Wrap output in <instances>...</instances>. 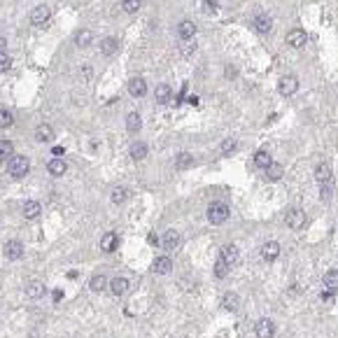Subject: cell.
<instances>
[{
    "label": "cell",
    "instance_id": "5",
    "mask_svg": "<svg viewBox=\"0 0 338 338\" xmlns=\"http://www.w3.org/2000/svg\"><path fill=\"white\" fill-rule=\"evenodd\" d=\"M254 334H257V338H273L275 336V324H273V320L262 317L259 322L254 324Z\"/></svg>",
    "mask_w": 338,
    "mask_h": 338
},
{
    "label": "cell",
    "instance_id": "45",
    "mask_svg": "<svg viewBox=\"0 0 338 338\" xmlns=\"http://www.w3.org/2000/svg\"><path fill=\"white\" fill-rule=\"evenodd\" d=\"M331 299H334V292H329V289L320 294V301H324V303H331Z\"/></svg>",
    "mask_w": 338,
    "mask_h": 338
},
{
    "label": "cell",
    "instance_id": "48",
    "mask_svg": "<svg viewBox=\"0 0 338 338\" xmlns=\"http://www.w3.org/2000/svg\"><path fill=\"white\" fill-rule=\"evenodd\" d=\"M331 189H334V187H331V182H329V185H324V192H322L324 199H331Z\"/></svg>",
    "mask_w": 338,
    "mask_h": 338
},
{
    "label": "cell",
    "instance_id": "24",
    "mask_svg": "<svg viewBox=\"0 0 338 338\" xmlns=\"http://www.w3.org/2000/svg\"><path fill=\"white\" fill-rule=\"evenodd\" d=\"M177 245H180V233H177L175 229H168L161 238V247L163 250H175Z\"/></svg>",
    "mask_w": 338,
    "mask_h": 338
},
{
    "label": "cell",
    "instance_id": "12",
    "mask_svg": "<svg viewBox=\"0 0 338 338\" xmlns=\"http://www.w3.org/2000/svg\"><path fill=\"white\" fill-rule=\"evenodd\" d=\"M170 269H173V262H170V257H156L152 262V270L156 273V275H166V273H170Z\"/></svg>",
    "mask_w": 338,
    "mask_h": 338
},
{
    "label": "cell",
    "instance_id": "14",
    "mask_svg": "<svg viewBox=\"0 0 338 338\" xmlns=\"http://www.w3.org/2000/svg\"><path fill=\"white\" fill-rule=\"evenodd\" d=\"M254 28L257 33H262V35H269L270 28H273V19L269 14H257L254 16Z\"/></svg>",
    "mask_w": 338,
    "mask_h": 338
},
{
    "label": "cell",
    "instance_id": "10",
    "mask_svg": "<svg viewBox=\"0 0 338 338\" xmlns=\"http://www.w3.org/2000/svg\"><path fill=\"white\" fill-rule=\"evenodd\" d=\"M219 259H224V262L229 264V266H236L238 264V259H240V250L236 245H224L222 247V252H219Z\"/></svg>",
    "mask_w": 338,
    "mask_h": 338
},
{
    "label": "cell",
    "instance_id": "50",
    "mask_svg": "<svg viewBox=\"0 0 338 338\" xmlns=\"http://www.w3.org/2000/svg\"><path fill=\"white\" fill-rule=\"evenodd\" d=\"M82 75H84V79H91V68H82Z\"/></svg>",
    "mask_w": 338,
    "mask_h": 338
},
{
    "label": "cell",
    "instance_id": "6",
    "mask_svg": "<svg viewBox=\"0 0 338 338\" xmlns=\"http://www.w3.org/2000/svg\"><path fill=\"white\" fill-rule=\"evenodd\" d=\"M49 16H52V9L47 7V5H35V7L31 9V23L33 26H45L47 21H49Z\"/></svg>",
    "mask_w": 338,
    "mask_h": 338
},
{
    "label": "cell",
    "instance_id": "47",
    "mask_svg": "<svg viewBox=\"0 0 338 338\" xmlns=\"http://www.w3.org/2000/svg\"><path fill=\"white\" fill-rule=\"evenodd\" d=\"M0 54H7V40L0 38Z\"/></svg>",
    "mask_w": 338,
    "mask_h": 338
},
{
    "label": "cell",
    "instance_id": "19",
    "mask_svg": "<svg viewBox=\"0 0 338 338\" xmlns=\"http://www.w3.org/2000/svg\"><path fill=\"white\" fill-rule=\"evenodd\" d=\"M45 292H47V287L40 282V280H31V282L26 284V296H28V299H42Z\"/></svg>",
    "mask_w": 338,
    "mask_h": 338
},
{
    "label": "cell",
    "instance_id": "3",
    "mask_svg": "<svg viewBox=\"0 0 338 338\" xmlns=\"http://www.w3.org/2000/svg\"><path fill=\"white\" fill-rule=\"evenodd\" d=\"M229 215H231L229 205H226V203H219V201L207 207V222L210 224H224L229 219Z\"/></svg>",
    "mask_w": 338,
    "mask_h": 338
},
{
    "label": "cell",
    "instance_id": "16",
    "mask_svg": "<svg viewBox=\"0 0 338 338\" xmlns=\"http://www.w3.org/2000/svg\"><path fill=\"white\" fill-rule=\"evenodd\" d=\"M177 35H180V40H194V35H196V23L189 21V19L180 21V26H177Z\"/></svg>",
    "mask_w": 338,
    "mask_h": 338
},
{
    "label": "cell",
    "instance_id": "34",
    "mask_svg": "<svg viewBox=\"0 0 338 338\" xmlns=\"http://www.w3.org/2000/svg\"><path fill=\"white\" fill-rule=\"evenodd\" d=\"M126 199H129V192H126V187H115V189H112V194H110V201H112L115 205H122Z\"/></svg>",
    "mask_w": 338,
    "mask_h": 338
},
{
    "label": "cell",
    "instance_id": "13",
    "mask_svg": "<svg viewBox=\"0 0 338 338\" xmlns=\"http://www.w3.org/2000/svg\"><path fill=\"white\" fill-rule=\"evenodd\" d=\"M117 247H119V236H117L115 231H110V233H105L103 238H100V250L103 252H115Z\"/></svg>",
    "mask_w": 338,
    "mask_h": 338
},
{
    "label": "cell",
    "instance_id": "18",
    "mask_svg": "<svg viewBox=\"0 0 338 338\" xmlns=\"http://www.w3.org/2000/svg\"><path fill=\"white\" fill-rule=\"evenodd\" d=\"M110 292L115 294V296H124V294L129 292V287H131V282L126 280V277H115V280H110Z\"/></svg>",
    "mask_w": 338,
    "mask_h": 338
},
{
    "label": "cell",
    "instance_id": "9",
    "mask_svg": "<svg viewBox=\"0 0 338 338\" xmlns=\"http://www.w3.org/2000/svg\"><path fill=\"white\" fill-rule=\"evenodd\" d=\"M129 93H131L133 98H142L147 93V82L142 77H131L129 79Z\"/></svg>",
    "mask_w": 338,
    "mask_h": 338
},
{
    "label": "cell",
    "instance_id": "22",
    "mask_svg": "<svg viewBox=\"0 0 338 338\" xmlns=\"http://www.w3.org/2000/svg\"><path fill=\"white\" fill-rule=\"evenodd\" d=\"M222 306H224V310H229V313H236L240 308V296L236 292H226L222 296Z\"/></svg>",
    "mask_w": 338,
    "mask_h": 338
},
{
    "label": "cell",
    "instance_id": "42",
    "mask_svg": "<svg viewBox=\"0 0 338 338\" xmlns=\"http://www.w3.org/2000/svg\"><path fill=\"white\" fill-rule=\"evenodd\" d=\"M215 12H217V5L210 2V0H205V2H203V14H215Z\"/></svg>",
    "mask_w": 338,
    "mask_h": 338
},
{
    "label": "cell",
    "instance_id": "35",
    "mask_svg": "<svg viewBox=\"0 0 338 338\" xmlns=\"http://www.w3.org/2000/svg\"><path fill=\"white\" fill-rule=\"evenodd\" d=\"M282 173H284V168H282V163H270L269 168H266V175H269V180H280L282 177Z\"/></svg>",
    "mask_w": 338,
    "mask_h": 338
},
{
    "label": "cell",
    "instance_id": "30",
    "mask_svg": "<svg viewBox=\"0 0 338 338\" xmlns=\"http://www.w3.org/2000/svg\"><path fill=\"white\" fill-rule=\"evenodd\" d=\"M324 287L329 292H338V269H331L324 273Z\"/></svg>",
    "mask_w": 338,
    "mask_h": 338
},
{
    "label": "cell",
    "instance_id": "20",
    "mask_svg": "<svg viewBox=\"0 0 338 338\" xmlns=\"http://www.w3.org/2000/svg\"><path fill=\"white\" fill-rule=\"evenodd\" d=\"M47 170H49V175L61 177V175H66V170H68V163L63 161V159H59V156H54L52 161L47 163Z\"/></svg>",
    "mask_w": 338,
    "mask_h": 338
},
{
    "label": "cell",
    "instance_id": "39",
    "mask_svg": "<svg viewBox=\"0 0 338 338\" xmlns=\"http://www.w3.org/2000/svg\"><path fill=\"white\" fill-rule=\"evenodd\" d=\"M180 52L182 56H189L196 52V40H182V45H180Z\"/></svg>",
    "mask_w": 338,
    "mask_h": 338
},
{
    "label": "cell",
    "instance_id": "15",
    "mask_svg": "<svg viewBox=\"0 0 338 338\" xmlns=\"http://www.w3.org/2000/svg\"><path fill=\"white\" fill-rule=\"evenodd\" d=\"M117 49H119V40H117V38L108 35V38L100 40V54H103V56H115Z\"/></svg>",
    "mask_w": 338,
    "mask_h": 338
},
{
    "label": "cell",
    "instance_id": "40",
    "mask_svg": "<svg viewBox=\"0 0 338 338\" xmlns=\"http://www.w3.org/2000/svg\"><path fill=\"white\" fill-rule=\"evenodd\" d=\"M12 68V56L9 54H0V72H7Z\"/></svg>",
    "mask_w": 338,
    "mask_h": 338
},
{
    "label": "cell",
    "instance_id": "27",
    "mask_svg": "<svg viewBox=\"0 0 338 338\" xmlns=\"http://www.w3.org/2000/svg\"><path fill=\"white\" fill-rule=\"evenodd\" d=\"M270 163H273V156H270V152H266V149H259V152L254 154V166H257V168L266 170Z\"/></svg>",
    "mask_w": 338,
    "mask_h": 338
},
{
    "label": "cell",
    "instance_id": "7",
    "mask_svg": "<svg viewBox=\"0 0 338 338\" xmlns=\"http://www.w3.org/2000/svg\"><path fill=\"white\" fill-rule=\"evenodd\" d=\"M306 42H308L306 31H301V28H292V31L287 33V45L292 47V49H301V47H306Z\"/></svg>",
    "mask_w": 338,
    "mask_h": 338
},
{
    "label": "cell",
    "instance_id": "8",
    "mask_svg": "<svg viewBox=\"0 0 338 338\" xmlns=\"http://www.w3.org/2000/svg\"><path fill=\"white\" fill-rule=\"evenodd\" d=\"M2 252H5V257H7L9 262H16V259L23 257V245L19 240H7L5 247H2Z\"/></svg>",
    "mask_w": 338,
    "mask_h": 338
},
{
    "label": "cell",
    "instance_id": "17",
    "mask_svg": "<svg viewBox=\"0 0 338 338\" xmlns=\"http://www.w3.org/2000/svg\"><path fill=\"white\" fill-rule=\"evenodd\" d=\"M331 177H334V173H331L329 163H317L315 166V180L317 182H320V185H329Z\"/></svg>",
    "mask_w": 338,
    "mask_h": 338
},
{
    "label": "cell",
    "instance_id": "1",
    "mask_svg": "<svg viewBox=\"0 0 338 338\" xmlns=\"http://www.w3.org/2000/svg\"><path fill=\"white\" fill-rule=\"evenodd\" d=\"M28 170H31L28 156H12V159L7 161V173H9V177H14V180L26 177L28 175Z\"/></svg>",
    "mask_w": 338,
    "mask_h": 338
},
{
    "label": "cell",
    "instance_id": "46",
    "mask_svg": "<svg viewBox=\"0 0 338 338\" xmlns=\"http://www.w3.org/2000/svg\"><path fill=\"white\" fill-rule=\"evenodd\" d=\"M52 154H54V156H59V159H63L66 149H63V147H54V149H52Z\"/></svg>",
    "mask_w": 338,
    "mask_h": 338
},
{
    "label": "cell",
    "instance_id": "36",
    "mask_svg": "<svg viewBox=\"0 0 338 338\" xmlns=\"http://www.w3.org/2000/svg\"><path fill=\"white\" fill-rule=\"evenodd\" d=\"M140 7H142V0H122V9L129 14H135Z\"/></svg>",
    "mask_w": 338,
    "mask_h": 338
},
{
    "label": "cell",
    "instance_id": "11",
    "mask_svg": "<svg viewBox=\"0 0 338 338\" xmlns=\"http://www.w3.org/2000/svg\"><path fill=\"white\" fill-rule=\"evenodd\" d=\"M262 257L266 262H275L277 257H280V243L277 240H269V243H264L262 245Z\"/></svg>",
    "mask_w": 338,
    "mask_h": 338
},
{
    "label": "cell",
    "instance_id": "21",
    "mask_svg": "<svg viewBox=\"0 0 338 338\" xmlns=\"http://www.w3.org/2000/svg\"><path fill=\"white\" fill-rule=\"evenodd\" d=\"M40 210H42L40 201H26L21 205V215L26 217V219H35V217H40Z\"/></svg>",
    "mask_w": 338,
    "mask_h": 338
},
{
    "label": "cell",
    "instance_id": "44",
    "mask_svg": "<svg viewBox=\"0 0 338 338\" xmlns=\"http://www.w3.org/2000/svg\"><path fill=\"white\" fill-rule=\"evenodd\" d=\"M224 77H226V79H236V68H233V66H226V68H224Z\"/></svg>",
    "mask_w": 338,
    "mask_h": 338
},
{
    "label": "cell",
    "instance_id": "25",
    "mask_svg": "<svg viewBox=\"0 0 338 338\" xmlns=\"http://www.w3.org/2000/svg\"><path fill=\"white\" fill-rule=\"evenodd\" d=\"M93 42V33L89 31V28H82V31H77L75 35V47H79V49H86V47H91Z\"/></svg>",
    "mask_w": 338,
    "mask_h": 338
},
{
    "label": "cell",
    "instance_id": "32",
    "mask_svg": "<svg viewBox=\"0 0 338 338\" xmlns=\"http://www.w3.org/2000/svg\"><path fill=\"white\" fill-rule=\"evenodd\" d=\"M12 156H14V145L9 140H0V163L9 161Z\"/></svg>",
    "mask_w": 338,
    "mask_h": 338
},
{
    "label": "cell",
    "instance_id": "31",
    "mask_svg": "<svg viewBox=\"0 0 338 338\" xmlns=\"http://www.w3.org/2000/svg\"><path fill=\"white\" fill-rule=\"evenodd\" d=\"M108 284H110V280L105 275H100V273H98V275H93L91 280H89V287H91V292H96V294L103 292Z\"/></svg>",
    "mask_w": 338,
    "mask_h": 338
},
{
    "label": "cell",
    "instance_id": "23",
    "mask_svg": "<svg viewBox=\"0 0 338 338\" xmlns=\"http://www.w3.org/2000/svg\"><path fill=\"white\" fill-rule=\"evenodd\" d=\"M35 140H38V142H52V140H54V129H52L49 124H38Z\"/></svg>",
    "mask_w": 338,
    "mask_h": 338
},
{
    "label": "cell",
    "instance_id": "28",
    "mask_svg": "<svg viewBox=\"0 0 338 338\" xmlns=\"http://www.w3.org/2000/svg\"><path fill=\"white\" fill-rule=\"evenodd\" d=\"M147 152H149V147L145 145V142H133L131 149H129V154H131L133 161H142L147 156Z\"/></svg>",
    "mask_w": 338,
    "mask_h": 338
},
{
    "label": "cell",
    "instance_id": "43",
    "mask_svg": "<svg viewBox=\"0 0 338 338\" xmlns=\"http://www.w3.org/2000/svg\"><path fill=\"white\" fill-rule=\"evenodd\" d=\"M147 243H149L152 247H161V240H159L156 233H149V236H147Z\"/></svg>",
    "mask_w": 338,
    "mask_h": 338
},
{
    "label": "cell",
    "instance_id": "4",
    "mask_svg": "<svg viewBox=\"0 0 338 338\" xmlns=\"http://www.w3.org/2000/svg\"><path fill=\"white\" fill-rule=\"evenodd\" d=\"M299 77L296 75H284L280 79V84H277V91L282 93V96H294V93L299 91Z\"/></svg>",
    "mask_w": 338,
    "mask_h": 338
},
{
    "label": "cell",
    "instance_id": "49",
    "mask_svg": "<svg viewBox=\"0 0 338 338\" xmlns=\"http://www.w3.org/2000/svg\"><path fill=\"white\" fill-rule=\"evenodd\" d=\"M52 296H54V301L59 303V301L63 299V292H61V289H54V292H52Z\"/></svg>",
    "mask_w": 338,
    "mask_h": 338
},
{
    "label": "cell",
    "instance_id": "37",
    "mask_svg": "<svg viewBox=\"0 0 338 338\" xmlns=\"http://www.w3.org/2000/svg\"><path fill=\"white\" fill-rule=\"evenodd\" d=\"M14 124V117H12V112L5 108H0V129H9Z\"/></svg>",
    "mask_w": 338,
    "mask_h": 338
},
{
    "label": "cell",
    "instance_id": "38",
    "mask_svg": "<svg viewBox=\"0 0 338 338\" xmlns=\"http://www.w3.org/2000/svg\"><path fill=\"white\" fill-rule=\"evenodd\" d=\"M229 270H231V266L224 259H217V264H215V275L217 277H226L229 275Z\"/></svg>",
    "mask_w": 338,
    "mask_h": 338
},
{
    "label": "cell",
    "instance_id": "2",
    "mask_svg": "<svg viewBox=\"0 0 338 338\" xmlns=\"http://www.w3.org/2000/svg\"><path fill=\"white\" fill-rule=\"evenodd\" d=\"M284 224H287L289 229L299 231L308 224V217H306V212H303L301 207H289V210L284 212Z\"/></svg>",
    "mask_w": 338,
    "mask_h": 338
},
{
    "label": "cell",
    "instance_id": "26",
    "mask_svg": "<svg viewBox=\"0 0 338 338\" xmlns=\"http://www.w3.org/2000/svg\"><path fill=\"white\" fill-rule=\"evenodd\" d=\"M126 129H129V133H138L140 129H142V117H140V112H129V115H126Z\"/></svg>",
    "mask_w": 338,
    "mask_h": 338
},
{
    "label": "cell",
    "instance_id": "41",
    "mask_svg": "<svg viewBox=\"0 0 338 338\" xmlns=\"http://www.w3.org/2000/svg\"><path fill=\"white\" fill-rule=\"evenodd\" d=\"M219 149H222V154H231L233 149H236V140H233V138H226V140L222 142V147H219Z\"/></svg>",
    "mask_w": 338,
    "mask_h": 338
},
{
    "label": "cell",
    "instance_id": "33",
    "mask_svg": "<svg viewBox=\"0 0 338 338\" xmlns=\"http://www.w3.org/2000/svg\"><path fill=\"white\" fill-rule=\"evenodd\" d=\"M192 163H194L192 152H180V154H177V159H175L177 170H187L189 166H192Z\"/></svg>",
    "mask_w": 338,
    "mask_h": 338
},
{
    "label": "cell",
    "instance_id": "29",
    "mask_svg": "<svg viewBox=\"0 0 338 338\" xmlns=\"http://www.w3.org/2000/svg\"><path fill=\"white\" fill-rule=\"evenodd\" d=\"M154 96H156V103H159V105H166V103H170V98H173V91H170L168 84H159L156 91H154Z\"/></svg>",
    "mask_w": 338,
    "mask_h": 338
}]
</instances>
